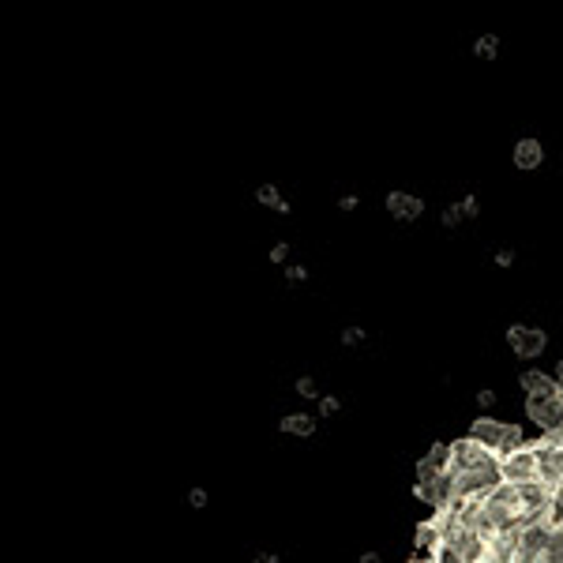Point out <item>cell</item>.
Segmentation results:
<instances>
[{
    "label": "cell",
    "mask_w": 563,
    "mask_h": 563,
    "mask_svg": "<svg viewBox=\"0 0 563 563\" xmlns=\"http://www.w3.org/2000/svg\"><path fill=\"white\" fill-rule=\"evenodd\" d=\"M469 439L485 443L488 451H496V455H511L514 447H522L526 436L519 424H507V421H496V417H477L473 424H469Z\"/></svg>",
    "instance_id": "6da1fadb"
},
{
    "label": "cell",
    "mask_w": 563,
    "mask_h": 563,
    "mask_svg": "<svg viewBox=\"0 0 563 563\" xmlns=\"http://www.w3.org/2000/svg\"><path fill=\"white\" fill-rule=\"evenodd\" d=\"M500 477H503V485H514V488L541 481V451H537V443H522V447H514L511 455H503L500 458Z\"/></svg>",
    "instance_id": "7a4b0ae2"
},
{
    "label": "cell",
    "mask_w": 563,
    "mask_h": 563,
    "mask_svg": "<svg viewBox=\"0 0 563 563\" xmlns=\"http://www.w3.org/2000/svg\"><path fill=\"white\" fill-rule=\"evenodd\" d=\"M507 346H511L514 357L530 361V357H541L548 349V335L541 327H533V323H511L507 327Z\"/></svg>",
    "instance_id": "3957f363"
},
{
    "label": "cell",
    "mask_w": 563,
    "mask_h": 563,
    "mask_svg": "<svg viewBox=\"0 0 563 563\" xmlns=\"http://www.w3.org/2000/svg\"><path fill=\"white\" fill-rule=\"evenodd\" d=\"M451 469H500V455L466 436L455 443V462H451Z\"/></svg>",
    "instance_id": "277c9868"
},
{
    "label": "cell",
    "mask_w": 563,
    "mask_h": 563,
    "mask_svg": "<svg viewBox=\"0 0 563 563\" xmlns=\"http://www.w3.org/2000/svg\"><path fill=\"white\" fill-rule=\"evenodd\" d=\"M526 417L533 424H541L544 436H548V432H563V394H552V398H526Z\"/></svg>",
    "instance_id": "5b68a950"
},
{
    "label": "cell",
    "mask_w": 563,
    "mask_h": 563,
    "mask_svg": "<svg viewBox=\"0 0 563 563\" xmlns=\"http://www.w3.org/2000/svg\"><path fill=\"white\" fill-rule=\"evenodd\" d=\"M383 207H387V215L398 218V221H413V218L424 215V199L413 196V192H387Z\"/></svg>",
    "instance_id": "8992f818"
},
{
    "label": "cell",
    "mask_w": 563,
    "mask_h": 563,
    "mask_svg": "<svg viewBox=\"0 0 563 563\" xmlns=\"http://www.w3.org/2000/svg\"><path fill=\"white\" fill-rule=\"evenodd\" d=\"M511 162H514V169H522V173H537L544 165V143L533 140V135H526V140L514 143Z\"/></svg>",
    "instance_id": "52a82bcc"
},
{
    "label": "cell",
    "mask_w": 563,
    "mask_h": 563,
    "mask_svg": "<svg viewBox=\"0 0 563 563\" xmlns=\"http://www.w3.org/2000/svg\"><path fill=\"white\" fill-rule=\"evenodd\" d=\"M519 383H522L526 398H552V394H563V391H560V383H556V376L537 372V368L522 372V376H519Z\"/></svg>",
    "instance_id": "ba28073f"
},
{
    "label": "cell",
    "mask_w": 563,
    "mask_h": 563,
    "mask_svg": "<svg viewBox=\"0 0 563 563\" xmlns=\"http://www.w3.org/2000/svg\"><path fill=\"white\" fill-rule=\"evenodd\" d=\"M282 436H293V439H312L319 432V421L316 413H285V417L278 421Z\"/></svg>",
    "instance_id": "9c48e42d"
},
{
    "label": "cell",
    "mask_w": 563,
    "mask_h": 563,
    "mask_svg": "<svg viewBox=\"0 0 563 563\" xmlns=\"http://www.w3.org/2000/svg\"><path fill=\"white\" fill-rule=\"evenodd\" d=\"M424 462L432 469H439V473H447L451 462H455V443H432V451L424 455Z\"/></svg>",
    "instance_id": "30bf717a"
},
{
    "label": "cell",
    "mask_w": 563,
    "mask_h": 563,
    "mask_svg": "<svg viewBox=\"0 0 563 563\" xmlns=\"http://www.w3.org/2000/svg\"><path fill=\"white\" fill-rule=\"evenodd\" d=\"M255 199L263 203V207H271V210H278V215H289V203L282 199V192L274 188V184H260V188H255Z\"/></svg>",
    "instance_id": "8fae6325"
},
{
    "label": "cell",
    "mask_w": 563,
    "mask_h": 563,
    "mask_svg": "<svg viewBox=\"0 0 563 563\" xmlns=\"http://www.w3.org/2000/svg\"><path fill=\"white\" fill-rule=\"evenodd\" d=\"M500 49H503L500 34H481V38L473 42V57L477 60H496V57H500Z\"/></svg>",
    "instance_id": "7c38bea8"
},
{
    "label": "cell",
    "mask_w": 563,
    "mask_h": 563,
    "mask_svg": "<svg viewBox=\"0 0 563 563\" xmlns=\"http://www.w3.org/2000/svg\"><path fill=\"white\" fill-rule=\"evenodd\" d=\"M293 391H297L301 398H308V402H319V398H323V394H319V383L312 380V376H301V380L293 383Z\"/></svg>",
    "instance_id": "4fadbf2b"
},
{
    "label": "cell",
    "mask_w": 563,
    "mask_h": 563,
    "mask_svg": "<svg viewBox=\"0 0 563 563\" xmlns=\"http://www.w3.org/2000/svg\"><path fill=\"white\" fill-rule=\"evenodd\" d=\"M462 210H458V203H451V207H443V215H439V226L443 229H458V226H462Z\"/></svg>",
    "instance_id": "5bb4252c"
},
{
    "label": "cell",
    "mask_w": 563,
    "mask_h": 563,
    "mask_svg": "<svg viewBox=\"0 0 563 563\" xmlns=\"http://www.w3.org/2000/svg\"><path fill=\"white\" fill-rule=\"evenodd\" d=\"M458 210H462L466 221H473L477 215H481V199H477V196H462V199H458Z\"/></svg>",
    "instance_id": "9a60e30c"
},
{
    "label": "cell",
    "mask_w": 563,
    "mask_h": 563,
    "mask_svg": "<svg viewBox=\"0 0 563 563\" xmlns=\"http://www.w3.org/2000/svg\"><path fill=\"white\" fill-rule=\"evenodd\" d=\"M473 402H477V410H496V402H500V394H496L492 387H481V391L473 394Z\"/></svg>",
    "instance_id": "2e32d148"
},
{
    "label": "cell",
    "mask_w": 563,
    "mask_h": 563,
    "mask_svg": "<svg viewBox=\"0 0 563 563\" xmlns=\"http://www.w3.org/2000/svg\"><path fill=\"white\" fill-rule=\"evenodd\" d=\"M338 410H342V398H338V394H323V398H319V413H323V417H335Z\"/></svg>",
    "instance_id": "e0dca14e"
},
{
    "label": "cell",
    "mask_w": 563,
    "mask_h": 563,
    "mask_svg": "<svg viewBox=\"0 0 563 563\" xmlns=\"http://www.w3.org/2000/svg\"><path fill=\"white\" fill-rule=\"evenodd\" d=\"M364 342V327H346L342 330V346L346 349H353V346H361Z\"/></svg>",
    "instance_id": "ac0fdd59"
},
{
    "label": "cell",
    "mask_w": 563,
    "mask_h": 563,
    "mask_svg": "<svg viewBox=\"0 0 563 563\" xmlns=\"http://www.w3.org/2000/svg\"><path fill=\"white\" fill-rule=\"evenodd\" d=\"M304 278H308V267H301V263H289V267H285V282H304Z\"/></svg>",
    "instance_id": "d6986e66"
},
{
    "label": "cell",
    "mask_w": 563,
    "mask_h": 563,
    "mask_svg": "<svg viewBox=\"0 0 563 563\" xmlns=\"http://www.w3.org/2000/svg\"><path fill=\"white\" fill-rule=\"evenodd\" d=\"M188 507H192V511H203V507H207V488H192V492H188Z\"/></svg>",
    "instance_id": "ffe728a7"
},
{
    "label": "cell",
    "mask_w": 563,
    "mask_h": 563,
    "mask_svg": "<svg viewBox=\"0 0 563 563\" xmlns=\"http://www.w3.org/2000/svg\"><path fill=\"white\" fill-rule=\"evenodd\" d=\"M289 252H293V248L285 244V241H278V244L271 248V263H285V260H289Z\"/></svg>",
    "instance_id": "44dd1931"
},
{
    "label": "cell",
    "mask_w": 563,
    "mask_h": 563,
    "mask_svg": "<svg viewBox=\"0 0 563 563\" xmlns=\"http://www.w3.org/2000/svg\"><path fill=\"white\" fill-rule=\"evenodd\" d=\"M496 267H514V248H500V252H496Z\"/></svg>",
    "instance_id": "7402d4cb"
},
{
    "label": "cell",
    "mask_w": 563,
    "mask_h": 563,
    "mask_svg": "<svg viewBox=\"0 0 563 563\" xmlns=\"http://www.w3.org/2000/svg\"><path fill=\"white\" fill-rule=\"evenodd\" d=\"M357 203H361L357 196H342V199H338V210H346V215H349V210H357Z\"/></svg>",
    "instance_id": "603a6c76"
},
{
    "label": "cell",
    "mask_w": 563,
    "mask_h": 563,
    "mask_svg": "<svg viewBox=\"0 0 563 563\" xmlns=\"http://www.w3.org/2000/svg\"><path fill=\"white\" fill-rule=\"evenodd\" d=\"M357 563H383V556L376 548H368V552H361V560H357Z\"/></svg>",
    "instance_id": "cb8c5ba5"
},
{
    "label": "cell",
    "mask_w": 563,
    "mask_h": 563,
    "mask_svg": "<svg viewBox=\"0 0 563 563\" xmlns=\"http://www.w3.org/2000/svg\"><path fill=\"white\" fill-rule=\"evenodd\" d=\"M252 563H282L278 556H274V552H260V556H255Z\"/></svg>",
    "instance_id": "d4e9b609"
},
{
    "label": "cell",
    "mask_w": 563,
    "mask_h": 563,
    "mask_svg": "<svg viewBox=\"0 0 563 563\" xmlns=\"http://www.w3.org/2000/svg\"><path fill=\"white\" fill-rule=\"evenodd\" d=\"M556 383H560V391H563V361L556 364Z\"/></svg>",
    "instance_id": "484cf974"
},
{
    "label": "cell",
    "mask_w": 563,
    "mask_h": 563,
    "mask_svg": "<svg viewBox=\"0 0 563 563\" xmlns=\"http://www.w3.org/2000/svg\"><path fill=\"white\" fill-rule=\"evenodd\" d=\"M481 563H492V560H481Z\"/></svg>",
    "instance_id": "4316f807"
}]
</instances>
